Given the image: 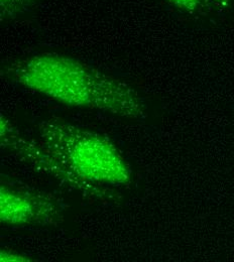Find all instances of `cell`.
<instances>
[{
    "instance_id": "1",
    "label": "cell",
    "mask_w": 234,
    "mask_h": 262,
    "mask_svg": "<svg viewBox=\"0 0 234 262\" xmlns=\"http://www.w3.org/2000/svg\"><path fill=\"white\" fill-rule=\"evenodd\" d=\"M14 83L61 104L142 119L144 103L125 82L73 58L45 53L11 62L4 69Z\"/></svg>"
},
{
    "instance_id": "2",
    "label": "cell",
    "mask_w": 234,
    "mask_h": 262,
    "mask_svg": "<svg viewBox=\"0 0 234 262\" xmlns=\"http://www.w3.org/2000/svg\"><path fill=\"white\" fill-rule=\"evenodd\" d=\"M37 131L40 141L85 181L113 186L130 183V167L115 145L101 134L54 120L41 122Z\"/></svg>"
},
{
    "instance_id": "3",
    "label": "cell",
    "mask_w": 234,
    "mask_h": 262,
    "mask_svg": "<svg viewBox=\"0 0 234 262\" xmlns=\"http://www.w3.org/2000/svg\"><path fill=\"white\" fill-rule=\"evenodd\" d=\"M56 202L47 196L2 185L0 189V219L2 223L51 225L63 218Z\"/></svg>"
},
{
    "instance_id": "4",
    "label": "cell",
    "mask_w": 234,
    "mask_h": 262,
    "mask_svg": "<svg viewBox=\"0 0 234 262\" xmlns=\"http://www.w3.org/2000/svg\"><path fill=\"white\" fill-rule=\"evenodd\" d=\"M1 143L10 151L16 154L22 160L30 161L42 167L46 171L59 179H63L68 184L76 186L79 190L90 192L91 186L94 185L82 179L77 174L69 164L62 160L57 154L49 148L41 141L35 143L30 139L22 136L12 124L1 115Z\"/></svg>"
},
{
    "instance_id": "5",
    "label": "cell",
    "mask_w": 234,
    "mask_h": 262,
    "mask_svg": "<svg viewBox=\"0 0 234 262\" xmlns=\"http://www.w3.org/2000/svg\"><path fill=\"white\" fill-rule=\"evenodd\" d=\"M177 9L192 15H207L225 10L233 0H166Z\"/></svg>"
},
{
    "instance_id": "6",
    "label": "cell",
    "mask_w": 234,
    "mask_h": 262,
    "mask_svg": "<svg viewBox=\"0 0 234 262\" xmlns=\"http://www.w3.org/2000/svg\"><path fill=\"white\" fill-rule=\"evenodd\" d=\"M42 0H0L1 20L13 19L29 12Z\"/></svg>"
},
{
    "instance_id": "7",
    "label": "cell",
    "mask_w": 234,
    "mask_h": 262,
    "mask_svg": "<svg viewBox=\"0 0 234 262\" xmlns=\"http://www.w3.org/2000/svg\"><path fill=\"white\" fill-rule=\"evenodd\" d=\"M0 260L1 261H31L30 258L24 256L12 250H1L0 252Z\"/></svg>"
}]
</instances>
